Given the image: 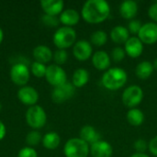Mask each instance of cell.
<instances>
[{
  "mask_svg": "<svg viewBox=\"0 0 157 157\" xmlns=\"http://www.w3.org/2000/svg\"><path fill=\"white\" fill-rule=\"evenodd\" d=\"M17 157H38V153L33 147L26 146L19 150Z\"/></svg>",
  "mask_w": 157,
  "mask_h": 157,
  "instance_id": "32",
  "label": "cell"
},
{
  "mask_svg": "<svg viewBox=\"0 0 157 157\" xmlns=\"http://www.w3.org/2000/svg\"><path fill=\"white\" fill-rule=\"evenodd\" d=\"M76 32L73 28L61 27L53 34L52 41L60 50H66L75 45L76 42Z\"/></svg>",
  "mask_w": 157,
  "mask_h": 157,
  "instance_id": "3",
  "label": "cell"
},
{
  "mask_svg": "<svg viewBox=\"0 0 157 157\" xmlns=\"http://www.w3.org/2000/svg\"><path fill=\"white\" fill-rule=\"evenodd\" d=\"M17 98L18 100L25 106L32 107L37 105L39 100V93L38 91L30 86H21L17 91Z\"/></svg>",
  "mask_w": 157,
  "mask_h": 157,
  "instance_id": "10",
  "label": "cell"
},
{
  "mask_svg": "<svg viewBox=\"0 0 157 157\" xmlns=\"http://www.w3.org/2000/svg\"><path fill=\"white\" fill-rule=\"evenodd\" d=\"M138 38L144 44L152 45L157 42V23L148 22L142 26Z\"/></svg>",
  "mask_w": 157,
  "mask_h": 157,
  "instance_id": "11",
  "label": "cell"
},
{
  "mask_svg": "<svg viewBox=\"0 0 157 157\" xmlns=\"http://www.w3.org/2000/svg\"><path fill=\"white\" fill-rule=\"evenodd\" d=\"M153 66H154V69L157 71V58L155 60V61H154V63H153Z\"/></svg>",
  "mask_w": 157,
  "mask_h": 157,
  "instance_id": "40",
  "label": "cell"
},
{
  "mask_svg": "<svg viewBox=\"0 0 157 157\" xmlns=\"http://www.w3.org/2000/svg\"><path fill=\"white\" fill-rule=\"evenodd\" d=\"M134 149L137 151V153H142V154H144L145 150L147 149L148 145H147V143L144 140V139H138L134 144Z\"/></svg>",
  "mask_w": 157,
  "mask_h": 157,
  "instance_id": "34",
  "label": "cell"
},
{
  "mask_svg": "<svg viewBox=\"0 0 157 157\" xmlns=\"http://www.w3.org/2000/svg\"><path fill=\"white\" fill-rule=\"evenodd\" d=\"M25 119L27 124L31 129L38 131L45 126L47 122V114L41 106L35 105L28 108L25 114Z\"/></svg>",
  "mask_w": 157,
  "mask_h": 157,
  "instance_id": "4",
  "label": "cell"
},
{
  "mask_svg": "<svg viewBox=\"0 0 157 157\" xmlns=\"http://www.w3.org/2000/svg\"><path fill=\"white\" fill-rule=\"evenodd\" d=\"M138 5L135 1L126 0L123 1L120 6V14L125 19H132L137 15Z\"/></svg>",
  "mask_w": 157,
  "mask_h": 157,
  "instance_id": "20",
  "label": "cell"
},
{
  "mask_svg": "<svg viewBox=\"0 0 157 157\" xmlns=\"http://www.w3.org/2000/svg\"><path fill=\"white\" fill-rule=\"evenodd\" d=\"M127 80V73L119 67L109 68L104 73L101 78V82L104 87L111 91H116L123 87Z\"/></svg>",
  "mask_w": 157,
  "mask_h": 157,
  "instance_id": "2",
  "label": "cell"
},
{
  "mask_svg": "<svg viewBox=\"0 0 157 157\" xmlns=\"http://www.w3.org/2000/svg\"><path fill=\"white\" fill-rule=\"evenodd\" d=\"M109 37L116 44H125L130 39V32L126 27L116 26L111 29Z\"/></svg>",
  "mask_w": 157,
  "mask_h": 157,
  "instance_id": "21",
  "label": "cell"
},
{
  "mask_svg": "<svg viewBox=\"0 0 157 157\" xmlns=\"http://www.w3.org/2000/svg\"><path fill=\"white\" fill-rule=\"evenodd\" d=\"M60 23H62L64 27H70L75 26L78 24L80 20V14L73 8H67L63 10L61 15L59 16Z\"/></svg>",
  "mask_w": 157,
  "mask_h": 157,
  "instance_id": "18",
  "label": "cell"
},
{
  "mask_svg": "<svg viewBox=\"0 0 157 157\" xmlns=\"http://www.w3.org/2000/svg\"><path fill=\"white\" fill-rule=\"evenodd\" d=\"M148 16L157 22V2L153 4L150 7H149V10H148Z\"/></svg>",
  "mask_w": 157,
  "mask_h": 157,
  "instance_id": "36",
  "label": "cell"
},
{
  "mask_svg": "<svg viewBox=\"0 0 157 157\" xmlns=\"http://www.w3.org/2000/svg\"><path fill=\"white\" fill-rule=\"evenodd\" d=\"M2 110V104H1V102H0V111Z\"/></svg>",
  "mask_w": 157,
  "mask_h": 157,
  "instance_id": "41",
  "label": "cell"
},
{
  "mask_svg": "<svg viewBox=\"0 0 157 157\" xmlns=\"http://www.w3.org/2000/svg\"><path fill=\"white\" fill-rule=\"evenodd\" d=\"M124 50L126 54L132 58H138L144 52V43L138 37H130V39L124 44Z\"/></svg>",
  "mask_w": 157,
  "mask_h": 157,
  "instance_id": "14",
  "label": "cell"
},
{
  "mask_svg": "<svg viewBox=\"0 0 157 157\" xmlns=\"http://www.w3.org/2000/svg\"><path fill=\"white\" fill-rule=\"evenodd\" d=\"M75 94V87L73 84L66 82L65 84L56 86L52 92V99L56 104H62L74 97Z\"/></svg>",
  "mask_w": 157,
  "mask_h": 157,
  "instance_id": "9",
  "label": "cell"
},
{
  "mask_svg": "<svg viewBox=\"0 0 157 157\" xmlns=\"http://www.w3.org/2000/svg\"><path fill=\"white\" fill-rule=\"evenodd\" d=\"M45 79L51 86L56 87L67 82V75L62 66L53 63L47 66Z\"/></svg>",
  "mask_w": 157,
  "mask_h": 157,
  "instance_id": "7",
  "label": "cell"
},
{
  "mask_svg": "<svg viewBox=\"0 0 157 157\" xmlns=\"http://www.w3.org/2000/svg\"><path fill=\"white\" fill-rule=\"evenodd\" d=\"M91 43L97 47L103 46L108 40V34L103 30H97L93 32L90 36Z\"/></svg>",
  "mask_w": 157,
  "mask_h": 157,
  "instance_id": "26",
  "label": "cell"
},
{
  "mask_svg": "<svg viewBox=\"0 0 157 157\" xmlns=\"http://www.w3.org/2000/svg\"><path fill=\"white\" fill-rule=\"evenodd\" d=\"M143 98L144 91L141 86L137 85L128 86L122 93V102L130 109H134L137 107L142 102Z\"/></svg>",
  "mask_w": 157,
  "mask_h": 157,
  "instance_id": "8",
  "label": "cell"
},
{
  "mask_svg": "<svg viewBox=\"0 0 157 157\" xmlns=\"http://www.w3.org/2000/svg\"><path fill=\"white\" fill-rule=\"evenodd\" d=\"M53 61L55 62V64L57 65H62L63 63H65L67 62L68 59V53L66 52V50H60L57 49L54 52H53Z\"/></svg>",
  "mask_w": 157,
  "mask_h": 157,
  "instance_id": "29",
  "label": "cell"
},
{
  "mask_svg": "<svg viewBox=\"0 0 157 157\" xmlns=\"http://www.w3.org/2000/svg\"><path fill=\"white\" fill-rule=\"evenodd\" d=\"M79 138L90 145L100 141V135L98 132L91 125H86L80 130Z\"/></svg>",
  "mask_w": 157,
  "mask_h": 157,
  "instance_id": "19",
  "label": "cell"
},
{
  "mask_svg": "<svg viewBox=\"0 0 157 157\" xmlns=\"http://www.w3.org/2000/svg\"><path fill=\"white\" fill-rule=\"evenodd\" d=\"M125 55H126L125 50L121 47H115L111 51V58L116 63H120L123 61V59L125 58Z\"/></svg>",
  "mask_w": 157,
  "mask_h": 157,
  "instance_id": "31",
  "label": "cell"
},
{
  "mask_svg": "<svg viewBox=\"0 0 157 157\" xmlns=\"http://www.w3.org/2000/svg\"><path fill=\"white\" fill-rule=\"evenodd\" d=\"M130 157H150V156H148V155H145V154L136 153V154H133L132 155H131Z\"/></svg>",
  "mask_w": 157,
  "mask_h": 157,
  "instance_id": "38",
  "label": "cell"
},
{
  "mask_svg": "<svg viewBox=\"0 0 157 157\" xmlns=\"http://www.w3.org/2000/svg\"><path fill=\"white\" fill-rule=\"evenodd\" d=\"M126 117H127L128 122L132 126H135V127L142 125L144 121V114L143 113L142 110H140L139 109H136V108L131 109L128 111Z\"/></svg>",
  "mask_w": 157,
  "mask_h": 157,
  "instance_id": "25",
  "label": "cell"
},
{
  "mask_svg": "<svg viewBox=\"0 0 157 157\" xmlns=\"http://www.w3.org/2000/svg\"><path fill=\"white\" fill-rule=\"evenodd\" d=\"M154 70L155 69H154V66H153L152 63H150L148 61H144V62H141L136 66L135 74L140 79L145 80V79L149 78L152 75Z\"/></svg>",
  "mask_w": 157,
  "mask_h": 157,
  "instance_id": "24",
  "label": "cell"
},
{
  "mask_svg": "<svg viewBox=\"0 0 157 157\" xmlns=\"http://www.w3.org/2000/svg\"><path fill=\"white\" fill-rule=\"evenodd\" d=\"M142 23L140 20L138 19H132L129 22V25H128V30L130 33L132 34H137L139 33L141 28H142Z\"/></svg>",
  "mask_w": 157,
  "mask_h": 157,
  "instance_id": "33",
  "label": "cell"
},
{
  "mask_svg": "<svg viewBox=\"0 0 157 157\" xmlns=\"http://www.w3.org/2000/svg\"><path fill=\"white\" fill-rule=\"evenodd\" d=\"M29 70H30V74H32L35 77L42 78V77H45L47 66L44 63H41L35 61L30 64Z\"/></svg>",
  "mask_w": 157,
  "mask_h": 157,
  "instance_id": "27",
  "label": "cell"
},
{
  "mask_svg": "<svg viewBox=\"0 0 157 157\" xmlns=\"http://www.w3.org/2000/svg\"><path fill=\"white\" fill-rule=\"evenodd\" d=\"M6 135V125L0 121V141H2Z\"/></svg>",
  "mask_w": 157,
  "mask_h": 157,
  "instance_id": "37",
  "label": "cell"
},
{
  "mask_svg": "<svg viewBox=\"0 0 157 157\" xmlns=\"http://www.w3.org/2000/svg\"><path fill=\"white\" fill-rule=\"evenodd\" d=\"M32 55L36 62H39L44 64H46L47 63H50L53 58V52L51 50V48L43 44L36 46L32 51Z\"/></svg>",
  "mask_w": 157,
  "mask_h": 157,
  "instance_id": "16",
  "label": "cell"
},
{
  "mask_svg": "<svg viewBox=\"0 0 157 157\" xmlns=\"http://www.w3.org/2000/svg\"><path fill=\"white\" fill-rule=\"evenodd\" d=\"M89 153V144L80 138H71L63 146V154L65 157H87Z\"/></svg>",
  "mask_w": 157,
  "mask_h": 157,
  "instance_id": "5",
  "label": "cell"
},
{
  "mask_svg": "<svg viewBox=\"0 0 157 157\" xmlns=\"http://www.w3.org/2000/svg\"><path fill=\"white\" fill-rule=\"evenodd\" d=\"M40 5L44 14L54 17L60 16L64 7V2L63 0H41Z\"/></svg>",
  "mask_w": 157,
  "mask_h": 157,
  "instance_id": "13",
  "label": "cell"
},
{
  "mask_svg": "<svg viewBox=\"0 0 157 157\" xmlns=\"http://www.w3.org/2000/svg\"><path fill=\"white\" fill-rule=\"evenodd\" d=\"M3 40H4V31H3L2 28L0 27V44L3 42Z\"/></svg>",
  "mask_w": 157,
  "mask_h": 157,
  "instance_id": "39",
  "label": "cell"
},
{
  "mask_svg": "<svg viewBox=\"0 0 157 157\" xmlns=\"http://www.w3.org/2000/svg\"><path fill=\"white\" fill-rule=\"evenodd\" d=\"M90 154L93 157H111L113 155V148L109 143L100 140L91 144Z\"/></svg>",
  "mask_w": 157,
  "mask_h": 157,
  "instance_id": "15",
  "label": "cell"
},
{
  "mask_svg": "<svg viewBox=\"0 0 157 157\" xmlns=\"http://www.w3.org/2000/svg\"><path fill=\"white\" fill-rule=\"evenodd\" d=\"M42 141V135L37 130H32L26 136V144L29 147L38 145Z\"/></svg>",
  "mask_w": 157,
  "mask_h": 157,
  "instance_id": "28",
  "label": "cell"
},
{
  "mask_svg": "<svg viewBox=\"0 0 157 157\" xmlns=\"http://www.w3.org/2000/svg\"><path fill=\"white\" fill-rule=\"evenodd\" d=\"M41 21L45 26L50 27V28H56L60 24V20H59L58 17L50 16V15H46V14H44L41 17Z\"/></svg>",
  "mask_w": 157,
  "mask_h": 157,
  "instance_id": "30",
  "label": "cell"
},
{
  "mask_svg": "<svg viewBox=\"0 0 157 157\" xmlns=\"http://www.w3.org/2000/svg\"><path fill=\"white\" fill-rule=\"evenodd\" d=\"M93 53V48L89 41L86 40H78L73 46V54L80 62L87 61Z\"/></svg>",
  "mask_w": 157,
  "mask_h": 157,
  "instance_id": "12",
  "label": "cell"
},
{
  "mask_svg": "<svg viewBox=\"0 0 157 157\" xmlns=\"http://www.w3.org/2000/svg\"><path fill=\"white\" fill-rule=\"evenodd\" d=\"M89 81V73L84 68L76 69L72 77V84L75 88H80L86 86Z\"/></svg>",
  "mask_w": 157,
  "mask_h": 157,
  "instance_id": "23",
  "label": "cell"
},
{
  "mask_svg": "<svg viewBox=\"0 0 157 157\" xmlns=\"http://www.w3.org/2000/svg\"><path fill=\"white\" fill-rule=\"evenodd\" d=\"M9 75L11 81L21 87L27 86L30 78V70L29 66L24 63H13Z\"/></svg>",
  "mask_w": 157,
  "mask_h": 157,
  "instance_id": "6",
  "label": "cell"
},
{
  "mask_svg": "<svg viewBox=\"0 0 157 157\" xmlns=\"http://www.w3.org/2000/svg\"><path fill=\"white\" fill-rule=\"evenodd\" d=\"M42 145L47 150H55L61 144V137L55 132H47L42 136Z\"/></svg>",
  "mask_w": 157,
  "mask_h": 157,
  "instance_id": "22",
  "label": "cell"
},
{
  "mask_svg": "<svg viewBox=\"0 0 157 157\" xmlns=\"http://www.w3.org/2000/svg\"><path fill=\"white\" fill-rule=\"evenodd\" d=\"M110 14V6L105 0H88L81 10L83 19L89 24H99L105 21Z\"/></svg>",
  "mask_w": 157,
  "mask_h": 157,
  "instance_id": "1",
  "label": "cell"
},
{
  "mask_svg": "<svg viewBox=\"0 0 157 157\" xmlns=\"http://www.w3.org/2000/svg\"><path fill=\"white\" fill-rule=\"evenodd\" d=\"M148 148H149L150 153H151L153 155L157 156V136L154 137V138L150 141V143H149V144H148Z\"/></svg>",
  "mask_w": 157,
  "mask_h": 157,
  "instance_id": "35",
  "label": "cell"
},
{
  "mask_svg": "<svg viewBox=\"0 0 157 157\" xmlns=\"http://www.w3.org/2000/svg\"><path fill=\"white\" fill-rule=\"evenodd\" d=\"M92 63L99 71H106L110 66V57L105 51H98L92 55Z\"/></svg>",
  "mask_w": 157,
  "mask_h": 157,
  "instance_id": "17",
  "label": "cell"
}]
</instances>
